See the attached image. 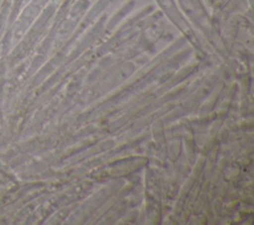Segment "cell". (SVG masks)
<instances>
[{"label":"cell","instance_id":"cell-1","mask_svg":"<svg viewBox=\"0 0 254 225\" xmlns=\"http://www.w3.org/2000/svg\"><path fill=\"white\" fill-rule=\"evenodd\" d=\"M158 1H160L161 3H164V4L167 5V6H171V5H172L171 0H158Z\"/></svg>","mask_w":254,"mask_h":225}]
</instances>
